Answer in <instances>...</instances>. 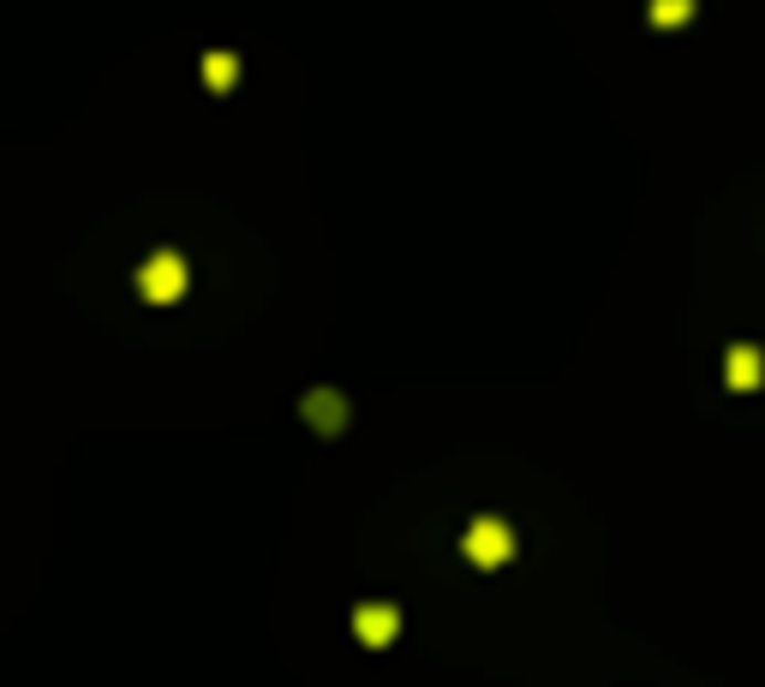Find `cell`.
I'll return each mask as SVG.
<instances>
[{
    "label": "cell",
    "instance_id": "cell-3",
    "mask_svg": "<svg viewBox=\"0 0 765 687\" xmlns=\"http://www.w3.org/2000/svg\"><path fill=\"white\" fill-rule=\"evenodd\" d=\"M395 610L389 604H365V610H353V634L359 640H371V646H382V640H395Z\"/></svg>",
    "mask_w": 765,
    "mask_h": 687
},
{
    "label": "cell",
    "instance_id": "cell-6",
    "mask_svg": "<svg viewBox=\"0 0 765 687\" xmlns=\"http://www.w3.org/2000/svg\"><path fill=\"white\" fill-rule=\"evenodd\" d=\"M233 72H240V66H233V54H210V61H203V78H210L216 91H228Z\"/></svg>",
    "mask_w": 765,
    "mask_h": 687
},
{
    "label": "cell",
    "instance_id": "cell-4",
    "mask_svg": "<svg viewBox=\"0 0 765 687\" xmlns=\"http://www.w3.org/2000/svg\"><path fill=\"white\" fill-rule=\"evenodd\" d=\"M305 419H312L317 431H342L347 401H342V394H329V389H317V394H305Z\"/></svg>",
    "mask_w": 765,
    "mask_h": 687
},
{
    "label": "cell",
    "instance_id": "cell-2",
    "mask_svg": "<svg viewBox=\"0 0 765 687\" xmlns=\"http://www.w3.org/2000/svg\"><path fill=\"white\" fill-rule=\"evenodd\" d=\"M138 287H144V299H156V305L180 299V294H186V257H174V252H156V257L138 269Z\"/></svg>",
    "mask_w": 765,
    "mask_h": 687
},
{
    "label": "cell",
    "instance_id": "cell-1",
    "mask_svg": "<svg viewBox=\"0 0 765 687\" xmlns=\"http://www.w3.org/2000/svg\"><path fill=\"white\" fill-rule=\"evenodd\" d=\"M467 557H473L479 568H503L514 557V532L503 520H491V515L473 520V526H467Z\"/></svg>",
    "mask_w": 765,
    "mask_h": 687
},
{
    "label": "cell",
    "instance_id": "cell-5",
    "mask_svg": "<svg viewBox=\"0 0 765 687\" xmlns=\"http://www.w3.org/2000/svg\"><path fill=\"white\" fill-rule=\"evenodd\" d=\"M730 389H759V377H765V359H759V347H730Z\"/></svg>",
    "mask_w": 765,
    "mask_h": 687
},
{
    "label": "cell",
    "instance_id": "cell-7",
    "mask_svg": "<svg viewBox=\"0 0 765 687\" xmlns=\"http://www.w3.org/2000/svg\"><path fill=\"white\" fill-rule=\"evenodd\" d=\"M694 12V0H652V19L658 24H675V19H688Z\"/></svg>",
    "mask_w": 765,
    "mask_h": 687
}]
</instances>
